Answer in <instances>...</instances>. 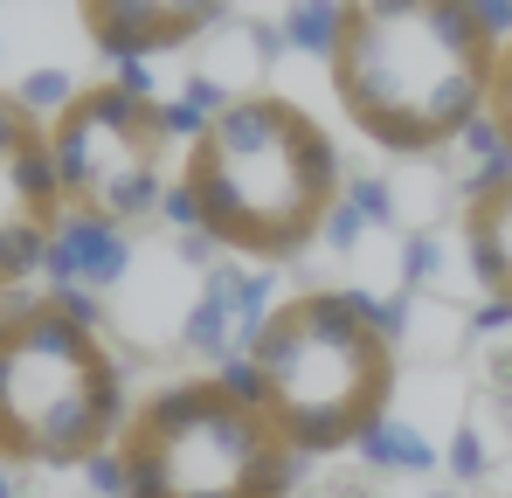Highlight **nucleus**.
<instances>
[{
    "instance_id": "obj_1",
    "label": "nucleus",
    "mask_w": 512,
    "mask_h": 498,
    "mask_svg": "<svg viewBox=\"0 0 512 498\" xmlns=\"http://www.w3.org/2000/svg\"><path fill=\"white\" fill-rule=\"evenodd\" d=\"M340 194L346 166L333 132L277 90H236L201 111L173 166V222L250 263L305 256Z\"/></svg>"
},
{
    "instance_id": "obj_11",
    "label": "nucleus",
    "mask_w": 512,
    "mask_h": 498,
    "mask_svg": "<svg viewBox=\"0 0 512 498\" xmlns=\"http://www.w3.org/2000/svg\"><path fill=\"white\" fill-rule=\"evenodd\" d=\"M485 132L499 139V153L512 160V28L499 42V70H492V97H485Z\"/></svg>"
},
{
    "instance_id": "obj_5",
    "label": "nucleus",
    "mask_w": 512,
    "mask_h": 498,
    "mask_svg": "<svg viewBox=\"0 0 512 498\" xmlns=\"http://www.w3.org/2000/svg\"><path fill=\"white\" fill-rule=\"evenodd\" d=\"M298 450L236 374H180L139 395L118 450V498H291Z\"/></svg>"
},
{
    "instance_id": "obj_2",
    "label": "nucleus",
    "mask_w": 512,
    "mask_h": 498,
    "mask_svg": "<svg viewBox=\"0 0 512 498\" xmlns=\"http://www.w3.org/2000/svg\"><path fill=\"white\" fill-rule=\"evenodd\" d=\"M492 0H340L326 77L346 125L381 153H443L485 118L499 70Z\"/></svg>"
},
{
    "instance_id": "obj_8",
    "label": "nucleus",
    "mask_w": 512,
    "mask_h": 498,
    "mask_svg": "<svg viewBox=\"0 0 512 498\" xmlns=\"http://www.w3.org/2000/svg\"><path fill=\"white\" fill-rule=\"evenodd\" d=\"M222 14H229V0H77L84 42L125 70L139 56H167V49L201 42Z\"/></svg>"
},
{
    "instance_id": "obj_10",
    "label": "nucleus",
    "mask_w": 512,
    "mask_h": 498,
    "mask_svg": "<svg viewBox=\"0 0 512 498\" xmlns=\"http://www.w3.org/2000/svg\"><path fill=\"white\" fill-rule=\"evenodd\" d=\"M284 35L312 56H333V35H340V0H291L284 14Z\"/></svg>"
},
{
    "instance_id": "obj_4",
    "label": "nucleus",
    "mask_w": 512,
    "mask_h": 498,
    "mask_svg": "<svg viewBox=\"0 0 512 498\" xmlns=\"http://www.w3.org/2000/svg\"><path fill=\"white\" fill-rule=\"evenodd\" d=\"M125 367L77 291L7 298L0 312V450L28 471H77L118 450Z\"/></svg>"
},
{
    "instance_id": "obj_3",
    "label": "nucleus",
    "mask_w": 512,
    "mask_h": 498,
    "mask_svg": "<svg viewBox=\"0 0 512 498\" xmlns=\"http://www.w3.org/2000/svg\"><path fill=\"white\" fill-rule=\"evenodd\" d=\"M395 326L374 298L340 284H305L277 298L243 339L236 381L284 429V443L312 457L360 450L395 402Z\"/></svg>"
},
{
    "instance_id": "obj_9",
    "label": "nucleus",
    "mask_w": 512,
    "mask_h": 498,
    "mask_svg": "<svg viewBox=\"0 0 512 498\" xmlns=\"http://www.w3.org/2000/svg\"><path fill=\"white\" fill-rule=\"evenodd\" d=\"M457 243H464L471 284H478L499 312H512V160L506 153H499V166H485V173L464 187Z\"/></svg>"
},
{
    "instance_id": "obj_7",
    "label": "nucleus",
    "mask_w": 512,
    "mask_h": 498,
    "mask_svg": "<svg viewBox=\"0 0 512 498\" xmlns=\"http://www.w3.org/2000/svg\"><path fill=\"white\" fill-rule=\"evenodd\" d=\"M0 270L21 291L28 270L49 263L56 236L70 229V201L56 180V153H49V118L14 90L0 104Z\"/></svg>"
},
{
    "instance_id": "obj_6",
    "label": "nucleus",
    "mask_w": 512,
    "mask_h": 498,
    "mask_svg": "<svg viewBox=\"0 0 512 498\" xmlns=\"http://www.w3.org/2000/svg\"><path fill=\"white\" fill-rule=\"evenodd\" d=\"M49 118V153L70 201V222L132 229L167 201L173 166V118L160 97H146V77L77 83Z\"/></svg>"
}]
</instances>
